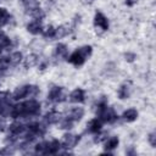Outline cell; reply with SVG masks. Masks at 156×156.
<instances>
[{
  "label": "cell",
  "instance_id": "cell-7",
  "mask_svg": "<svg viewBox=\"0 0 156 156\" xmlns=\"http://www.w3.org/2000/svg\"><path fill=\"white\" fill-rule=\"evenodd\" d=\"M91 24H93V29L95 34L98 35L106 34L111 28V22H110L108 16L101 10H96L94 12L93 18H91Z\"/></svg>",
  "mask_w": 156,
  "mask_h": 156
},
{
  "label": "cell",
  "instance_id": "cell-22",
  "mask_svg": "<svg viewBox=\"0 0 156 156\" xmlns=\"http://www.w3.org/2000/svg\"><path fill=\"white\" fill-rule=\"evenodd\" d=\"M7 56H9V58H10V62H11L12 68H16V67H18L20 65H22L24 54H23L22 50H20V49H15V50L10 51V52L7 54Z\"/></svg>",
  "mask_w": 156,
  "mask_h": 156
},
{
  "label": "cell",
  "instance_id": "cell-21",
  "mask_svg": "<svg viewBox=\"0 0 156 156\" xmlns=\"http://www.w3.org/2000/svg\"><path fill=\"white\" fill-rule=\"evenodd\" d=\"M13 23H15V17L12 12L7 7L0 5V28L12 27Z\"/></svg>",
  "mask_w": 156,
  "mask_h": 156
},
{
  "label": "cell",
  "instance_id": "cell-11",
  "mask_svg": "<svg viewBox=\"0 0 156 156\" xmlns=\"http://www.w3.org/2000/svg\"><path fill=\"white\" fill-rule=\"evenodd\" d=\"M85 113H87V110L83 105H71L62 112V116L69 119L71 122H73L74 124H77L83 121V118L85 117Z\"/></svg>",
  "mask_w": 156,
  "mask_h": 156
},
{
  "label": "cell",
  "instance_id": "cell-20",
  "mask_svg": "<svg viewBox=\"0 0 156 156\" xmlns=\"http://www.w3.org/2000/svg\"><path fill=\"white\" fill-rule=\"evenodd\" d=\"M121 144V139L118 135L113 134V135H108L104 141H102V146H104V152L105 154H108V155H112L113 151L116 149H118Z\"/></svg>",
  "mask_w": 156,
  "mask_h": 156
},
{
  "label": "cell",
  "instance_id": "cell-31",
  "mask_svg": "<svg viewBox=\"0 0 156 156\" xmlns=\"http://www.w3.org/2000/svg\"><path fill=\"white\" fill-rule=\"evenodd\" d=\"M34 1H38V0H18V2L21 4V6L28 5V4H30V2H34Z\"/></svg>",
  "mask_w": 156,
  "mask_h": 156
},
{
  "label": "cell",
  "instance_id": "cell-32",
  "mask_svg": "<svg viewBox=\"0 0 156 156\" xmlns=\"http://www.w3.org/2000/svg\"><path fill=\"white\" fill-rule=\"evenodd\" d=\"M0 89H1V80H0Z\"/></svg>",
  "mask_w": 156,
  "mask_h": 156
},
{
  "label": "cell",
  "instance_id": "cell-8",
  "mask_svg": "<svg viewBox=\"0 0 156 156\" xmlns=\"http://www.w3.org/2000/svg\"><path fill=\"white\" fill-rule=\"evenodd\" d=\"M69 54V48L66 43L63 41H56L55 45L51 49V54H50V60L51 63L57 65L61 62H66V58Z\"/></svg>",
  "mask_w": 156,
  "mask_h": 156
},
{
  "label": "cell",
  "instance_id": "cell-14",
  "mask_svg": "<svg viewBox=\"0 0 156 156\" xmlns=\"http://www.w3.org/2000/svg\"><path fill=\"white\" fill-rule=\"evenodd\" d=\"M44 21L43 20H35V18H28V21L24 24L26 32L32 37H40L43 28H44Z\"/></svg>",
  "mask_w": 156,
  "mask_h": 156
},
{
  "label": "cell",
  "instance_id": "cell-26",
  "mask_svg": "<svg viewBox=\"0 0 156 156\" xmlns=\"http://www.w3.org/2000/svg\"><path fill=\"white\" fill-rule=\"evenodd\" d=\"M123 60H124V62H127V63H134V62L138 60V55H136V52L129 50V51L123 52Z\"/></svg>",
  "mask_w": 156,
  "mask_h": 156
},
{
  "label": "cell",
  "instance_id": "cell-25",
  "mask_svg": "<svg viewBox=\"0 0 156 156\" xmlns=\"http://www.w3.org/2000/svg\"><path fill=\"white\" fill-rule=\"evenodd\" d=\"M69 24H71V27L73 28V30L76 32L79 27H80V24L83 23V16L80 15V13H76L72 18H71V21L68 22Z\"/></svg>",
  "mask_w": 156,
  "mask_h": 156
},
{
  "label": "cell",
  "instance_id": "cell-5",
  "mask_svg": "<svg viewBox=\"0 0 156 156\" xmlns=\"http://www.w3.org/2000/svg\"><path fill=\"white\" fill-rule=\"evenodd\" d=\"M41 94V89L35 83H23L11 91V98L13 101H22L27 99H38Z\"/></svg>",
  "mask_w": 156,
  "mask_h": 156
},
{
  "label": "cell",
  "instance_id": "cell-27",
  "mask_svg": "<svg viewBox=\"0 0 156 156\" xmlns=\"http://www.w3.org/2000/svg\"><path fill=\"white\" fill-rule=\"evenodd\" d=\"M146 141H147V144H149L152 149L156 147V132H155V130H151L150 133H147V135H146Z\"/></svg>",
  "mask_w": 156,
  "mask_h": 156
},
{
  "label": "cell",
  "instance_id": "cell-33",
  "mask_svg": "<svg viewBox=\"0 0 156 156\" xmlns=\"http://www.w3.org/2000/svg\"><path fill=\"white\" fill-rule=\"evenodd\" d=\"M0 1H4V0H0Z\"/></svg>",
  "mask_w": 156,
  "mask_h": 156
},
{
  "label": "cell",
  "instance_id": "cell-19",
  "mask_svg": "<svg viewBox=\"0 0 156 156\" xmlns=\"http://www.w3.org/2000/svg\"><path fill=\"white\" fill-rule=\"evenodd\" d=\"M139 118V110L134 106H130L128 108H124L119 113V121L123 123H134Z\"/></svg>",
  "mask_w": 156,
  "mask_h": 156
},
{
  "label": "cell",
  "instance_id": "cell-18",
  "mask_svg": "<svg viewBox=\"0 0 156 156\" xmlns=\"http://www.w3.org/2000/svg\"><path fill=\"white\" fill-rule=\"evenodd\" d=\"M40 57L41 55L39 52H35V51H30L28 52L27 55H24L23 57V61H22V67L24 69H33V68H37L39 61H40Z\"/></svg>",
  "mask_w": 156,
  "mask_h": 156
},
{
  "label": "cell",
  "instance_id": "cell-3",
  "mask_svg": "<svg viewBox=\"0 0 156 156\" xmlns=\"http://www.w3.org/2000/svg\"><path fill=\"white\" fill-rule=\"evenodd\" d=\"M93 54H94V48L91 44H82L74 48L72 51H69L66 62L78 69L82 68L91 58Z\"/></svg>",
  "mask_w": 156,
  "mask_h": 156
},
{
  "label": "cell",
  "instance_id": "cell-12",
  "mask_svg": "<svg viewBox=\"0 0 156 156\" xmlns=\"http://www.w3.org/2000/svg\"><path fill=\"white\" fill-rule=\"evenodd\" d=\"M88 100V91L83 87H74L72 90L68 91L67 102L71 105H83Z\"/></svg>",
  "mask_w": 156,
  "mask_h": 156
},
{
  "label": "cell",
  "instance_id": "cell-2",
  "mask_svg": "<svg viewBox=\"0 0 156 156\" xmlns=\"http://www.w3.org/2000/svg\"><path fill=\"white\" fill-rule=\"evenodd\" d=\"M93 111L95 117H98L104 124L115 126L119 122V113L112 105H110L108 96L105 94H101L95 99L93 104Z\"/></svg>",
  "mask_w": 156,
  "mask_h": 156
},
{
  "label": "cell",
  "instance_id": "cell-24",
  "mask_svg": "<svg viewBox=\"0 0 156 156\" xmlns=\"http://www.w3.org/2000/svg\"><path fill=\"white\" fill-rule=\"evenodd\" d=\"M50 66H51V60H50V57H43V56H41L39 63H38V66H37V69H38L39 72H45V71L49 69Z\"/></svg>",
  "mask_w": 156,
  "mask_h": 156
},
{
  "label": "cell",
  "instance_id": "cell-15",
  "mask_svg": "<svg viewBox=\"0 0 156 156\" xmlns=\"http://www.w3.org/2000/svg\"><path fill=\"white\" fill-rule=\"evenodd\" d=\"M133 94V84L130 80L122 82L116 89V96L119 101H127Z\"/></svg>",
  "mask_w": 156,
  "mask_h": 156
},
{
  "label": "cell",
  "instance_id": "cell-1",
  "mask_svg": "<svg viewBox=\"0 0 156 156\" xmlns=\"http://www.w3.org/2000/svg\"><path fill=\"white\" fill-rule=\"evenodd\" d=\"M43 113V104L39 99H27L22 101H15L11 108L10 119L29 121L39 118Z\"/></svg>",
  "mask_w": 156,
  "mask_h": 156
},
{
  "label": "cell",
  "instance_id": "cell-23",
  "mask_svg": "<svg viewBox=\"0 0 156 156\" xmlns=\"http://www.w3.org/2000/svg\"><path fill=\"white\" fill-rule=\"evenodd\" d=\"M40 37L45 41H55V24H45Z\"/></svg>",
  "mask_w": 156,
  "mask_h": 156
},
{
  "label": "cell",
  "instance_id": "cell-9",
  "mask_svg": "<svg viewBox=\"0 0 156 156\" xmlns=\"http://www.w3.org/2000/svg\"><path fill=\"white\" fill-rule=\"evenodd\" d=\"M80 141H82V134L74 133L72 130L63 132V134L60 138V143H61L62 149L65 151H68V152H72V150L74 147H77Z\"/></svg>",
  "mask_w": 156,
  "mask_h": 156
},
{
  "label": "cell",
  "instance_id": "cell-4",
  "mask_svg": "<svg viewBox=\"0 0 156 156\" xmlns=\"http://www.w3.org/2000/svg\"><path fill=\"white\" fill-rule=\"evenodd\" d=\"M33 154L37 155H58V154H72L65 151L61 146L60 139H39L33 145Z\"/></svg>",
  "mask_w": 156,
  "mask_h": 156
},
{
  "label": "cell",
  "instance_id": "cell-30",
  "mask_svg": "<svg viewBox=\"0 0 156 156\" xmlns=\"http://www.w3.org/2000/svg\"><path fill=\"white\" fill-rule=\"evenodd\" d=\"M126 154H127V155H135V154H136V151H135V149H134L133 146H129V149H128V150L126 149Z\"/></svg>",
  "mask_w": 156,
  "mask_h": 156
},
{
  "label": "cell",
  "instance_id": "cell-13",
  "mask_svg": "<svg viewBox=\"0 0 156 156\" xmlns=\"http://www.w3.org/2000/svg\"><path fill=\"white\" fill-rule=\"evenodd\" d=\"M40 117H41L40 119H41L48 127H50V126H56V124L60 122V119L62 118V111L57 110L56 106H51V108H49V110H46L45 112H43Z\"/></svg>",
  "mask_w": 156,
  "mask_h": 156
},
{
  "label": "cell",
  "instance_id": "cell-6",
  "mask_svg": "<svg viewBox=\"0 0 156 156\" xmlns=\"http://www.w3.org/2000/svg\"><path fill=\"white\" fill-rule=\"evenodd\" d=\"M67 95H68V90L65 85L54 83L48 87L45 94V101L50 106H58L61 104L67 102Z\"/></svg>",
  "mask_w": 156,
  "mask_h": 156
},
{
  "label": "cell",
  "instance_id": "cell-29",
  "mask_svg": "<svg viewBox=\"0 0 156 156\" xmlns=\"http://www.w3.org/2000/svg\"><path fill=\"white\" fill-rule=\"evenodd\" d=\"M96 0H79V2L83 5V6H91Z\"/></svg>",
  "mask_w": 156,
  "mask_h": 156
},
{
  "label": "cell",
  "instance_id": "cell-17",
  "mask_svg": "<svg viewBox=\"0 0 156 156\" xmlns=\"http://www.w3.org/2000/svg\"><path fill=\"white\" fill-rule=\"evenodd\" d=\"M73 33L74 30L69 23H61L58 26H55V41H61L71 37Z\"/></svg>",
  "mask_w": 156,
  "mask_h": 156
},
{
  "label": "cell",
  "instance_id": "cell-28",
  "mask_svg": "<svg viewBox=\"0 0 156 156\" xmlns=\"http://www.w3.org/2000/svg\"><path fill=\"white\" fill-rule=\"evenodd\" d=\"M123 2L127 7H134L140 2V0H123Z\"/></svg>",
  "mask_w": 156,
  "mask_h": 156
},
{
  "label": "cell",
  "instance_id": "cell-16",
  "mask_svg": "<svg viewBox=\"0 0 156 156\" xmlns=\"http://www.w3.org/2000/svg\"><path fill=\"white\" fill-rule=\"evenodd\" d=\"M104 123L98 118V117H91V118H89L88 121H87V123H85V128H84V133L85 134H88V135H91V136H94L95 134H98V133H100L102 129H104Z\"/></svg>",
  "mask_w": 156,
  "mask_h": 156
},
{
  "label": "cell",
  "instance_id": "cell-10",
  "mask_svg": "<svg viewBox=\"0 0 156 156\" xmlns=\"http://www.w3.org/2000/svg\"><path fill=\"white\" fill-rule=\"evenodd\" d=\"M22 9H23V13L28 18H35V20H43L44 21L45 17H46V11L41 6L39 0L22 6Z\"/></svg>",
  "mask_w": 156,
  "mask_h": 156
}]
</instances>
